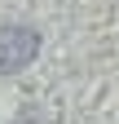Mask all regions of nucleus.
<instances>
[{
    "mask_svg": "<svg viewBox=\"0 0 119 124\" xmlns=\"http://www.w3.org/2000/svg\"><path fill=\"white\" fill-rule=\"evenodd\" d=\"M40 53V31L31 27H0V75H18Z\"/></svg>",
    "mask_w": 119,
    "mask_h": 124,
    "instance_id": "f257e3e1",
    "label": "nucleus"
}]
</instances>
